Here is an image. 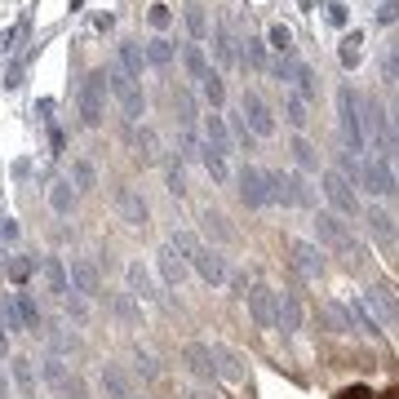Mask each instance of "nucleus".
<instances>
[{
  "label": "nucleus",
  "mask_w": 399,
  "mask_h": 399,
  "mask_svg": "<svg viewBox=\"0 0 399 399\" xmlns=\"http://www.w3.org/2000/svg\"><path fill=\"white\" fill-rule=\"evenodd\" d=\"M200 93H204V102H209L213 111H222V107H226V84H222L217 71H209V76L200 80Z\"/></svg>",
  "instance_id": "31"
},
{
  "label": "nucleus",
  "mask_w": 399,
  "mask_h": 399,
  "mask_svg": "<svg viewBox=\"0 0 399 399\" xmlns=\"http://www.w3.org/2000/svg\"><path fill=\"white\" fill-rule=\"evenodd\" d=\"M182 63H187V71H191V80H204V76H209V58H204L200 45H187V49H182Z\"/></svg>",
  "instance_id": "36"
},
{
  "label": "nucleus",
  "mask_w": 399,
  "mask_h": 399,
  "mask_svg": "<svg viewBox=\"0 0 399 399\" xmlns=\"http://www.w3.org/2000/svg\"><path fill=\"white\" fill-rule=\"evenodd\" d=\"M284 116H288V125H293V129L302 133V129H306V120H311V116H306V98L288 93V98H284Z\"/></svg>",
  "instance_id": "37"
},
{
  "label": "nucleus",
  "mask_w": 399,
  "mask_h": 399,
  "mask_svg": "<svg viewBox=\"0 0 399 399\" xmlns=\"http://www.w3.org/2000/svg\"><path fill=\"white\" fill-rule=\"evenodd\" d=\"M76 102H80V120L89 129H98L102 116H107V71H89V76L80 80Z\"/></svg>",
  "instance_id": "4"
},
{
  "label": "nucleus",
  "mask_w": 399,
  "mask_h": 399,
  "mask_svg": "<svg viewBox=\"0 0 399 399\" xmlns=\"http://www.w3.org/2000/svg\"><path fill=\"white\" fill-rule=\"evenodd\" d=\"M395 111H399V102H395Z\"/></svg>",
  "instance_id": "64"
},
{
  "label": "nucleus",
  "mask_w": 399,
  "mask_h": 399,
  "mask_svg": "<svg viewBox=\"0 0 399 399\" xmlns=\"http://www.w3.org/2000/svg\"><path fill=\"white\" fill-rule=\"evenodd\" d=\"M107 89L116 93V102H120V111H125V120H133V125H138V120L147 116V93H142V84L133 80L129 71L107 67Z\"/></svg>",
  "instance_id": "3"
},
{
  "label": "nucleus",
  "mask_w": 399,
  "mask_h": 399,
  "mask_svg": "<svg viewBox=\"0 0 399 399\" xmlns=\"http://www.w3.org/2000/svg\"><path fill=\"white\" fill-rule=\"evenodd\" d=\"M324 18H329L333 27H346V5H337V0H329V5H324Z\"/></svg>",
  "instance_id": "51"
},
{
  "label": "nucleus",
  "mask_w": 399,
  "mask_h": 399,
  "mask_svg": "<svg viewBox=\"0 0 399 399\" xmlns=\"http://www.w3.org/2000/svg\"><path fill=\"white\" fill-rule=\"evenodd\" d=\"M364 302H368V311H373V320L382 324H391L395 315H399V297H395V288H373V293H364Z\"/></svg>",
  "instance_id": "17"
},
{
  "label": "nucleus",
  "mask_w": 399,
  "mask_h": 399,
  "mask_svg": "<svg viewBox=\"0 0 399 399\" xmlns=\"http://www.w3.org/2000/svg\"><path fill=\"white\" fill-rule=\"evenodd\" d=\"M359 187H364L368 196H395V191H399V178H395L391 160H382V155L359 160Z\"/></svg>",
  "instance_id": "5"
},
{
  "label": "nucleus",
  "mask_w": 399,
  "mask_h": 399,
  "mask_svg": "<svg viewBox=\"0 0 399 399\" xmlns=\"http://www.w3.org/2000/svg\"><path fill=\"white\" fill-rule=\"evenodd\" d=\"M182 359H187V368L196 373V377H204V382H213V377H217V373H213V346L191 342V346L182 350Z\"/></svg>",
  "instance_id": "18"
},
{
  "label": "nucleus",
  "mask_w": 399,
  "mask_h": 399,
  "mask_svg": "<svg viewBox=\"0 0 399 399\" xmlns=\"http://www.w3.org/2000/svg\"><path fill=\"white\" fill-rule=\"evenodd\" d=\"M129 293L133 297H142V302H155V297H160V293H155V284H151V271H147V266H142V262H129Z\"/></svg>",
  "instance_id": "21"
},
{
  "label": "nucleus",
  "mask_w": 399,
  "mask_h": 399,
  "mask_svg": "<svg viewBox=\"0 0 399 399\" xmlns=\"http://www.w3.org/2000/svg\"><path fill=\"white\" fill-rule=\"evenodd\" d=\"M337 58H342V67H359V58H364V36L346 31L342 45H337Z\"/></svg>",
  "instance_id": "29"
},
{
  "label": "nucleus",
  "mask_w": 399,
  "mask_h": 399,
  "mask_svg": "<svg viewBox=\"0 0 399 399\" xmlns=\"http://www.w3.org/2000/svg\"><path fill=\"white\" fill-rule=\"evenodd\" d=\"M244 297H249V315H253V324H258V329H275V297H280V293H271L266 284H253Z\"/></svg>",
  "instance_id": "11"
},
{
  "label": "nucleus",
  "mask_w": 399,
  "mask_h": 399,
  "mask_svg": "<svg viewBox=\"0 0 399 399\" xmlns=\"http://www.w3.org/2000/svg\"><path fill=\"white\" fill-rule=\"evenodd\" d=\"M377 22H382V27H391V22H399V5H395V0H382V9H377Z\"/></svg>",
  "instance_id": "52"
},
{
  "label": "nucleus",
  "mask_w": 399,
  "mask_h": 399,
  "mask_svg": "<svg viewBox=\"0 0 399 399\" xmlns=\"http://www.w3.org/2000/svg\"><path fill=\"white\" fill-rule=\"evenodd\" d=\"M49 147H54V155H63V147H67V142H63V133H58V129H49Z\"/></svg>",
  "instance_id": "59"
},
{
  "label": "nucleus",
  "mask_w": 399,
  "mask_h": 399,
  "mask_svg": "<svg viewBox=\"0 0 399 399\" xmlns=\"http://www.w3.org/2000/svg\"><path fill=\"white\" fill-rule=\"evenodd\" d=\"M31 266H36V262H27V258L9 266V275H14V284H22V280H27V275H31Z\"/></svg>",
  "instance_id": "55"
},
{
  "label": "nucleus",
  "mask_w": 399,
  "mask_h": 399,
  "mask_svg": "<svg viewBox=\"0 0 399 399\" xmlns=\"http://www.w3.org/2000/svg\"><path fill=\"white\" fill-rule=\"evenodd\" d=\"M0 262H5V249H0Z\"/></svg>",
  "instance_id": "62"
},
{
  "label": "nucleus",
  "mask_w": 399,
  "mask_h": 399,
  "mask_svg": "<svg viewBox=\"0 0 399 399\" xmlns=\"http://www.w3.org/2000/svg\"><path fill=\"white\" fill-rule=\"evenodd\" d=\"M382 71H386V80H395V84H399V45H391V49H386Z\"/></svg>",
  "instance_id": "49"
},
{
  "label": "nucleus",
  "mask_w": 399,
  "mask_h": 399,
  "mask_svg": "<svg viewBox=\"0 0 399 399\" xmlns=\"http://www.w3.org/2000/svg\"><path fill=\"white\" fill-rule=\"evenodd\" d=\"M120 71H129L133 80H142V67H147V54L138 49V45H120Z\"/></svg>",
  "instance_id": "32"
},
{
  "label": "nucleus",
  "mask_w": 399,
  "mask_h": 399,
  "mask_svg": "<svg viewBox=\"0 0 399 399\" xmlns=\"http://www.w3.org/2000/svg\"><path fill=\"white\" fill-rule=\"evenodd\" d=\"M133 147H138L142 160H155V155H160V151H155L160 142H155V133H151V129H138V133H133Z\"/></svg>",
  "instance_id": "39"
},
{
  "label": "nucleus",
  "mask_w": 399,
  "mask_h": 399,
  "mask_svg": "<svg viewBox=\"0 0 399 399\" xmlns=\"http://www.w3.org/2000/svg\"><path fill=\"white\" fill-rule=\"evenodd\" d=\"M346 315H350V324H355L359 333H368V337H382V324L373 320V311H368V302H364V297H355V302H350V311H346Z\"/></svg>",
  "instance_id": "25"
},
{
  "label": "nucleus",
  "mask_w": 399,
  "mask_h": 399,
  "mask_svg": "<svg viewBox=\"0 0 399 399\" xmlns=\"http://www.w3.org/2000/svg\"><path fill=\"white\" fill-rule=\"evenodd\" d=\"M169 244H173V249L187 258V266H196L204 284H222V280H226V262L217 258L213 249H204L191 231H173V235H169Z\"/></svg>",
  "instance_id": "1"
},
{
  "label": "nucleus",
  "mask_w": 399,
  "mask_h": 399,
  "mask_svg": "<svg viewBox=\"0 0 399 399\" xmlns=\"http://www.w3.org/2000/svg\"><path fill=\"white\" fill-rule=\"evenodd\" d=\"M9 240H18V222L0 213V244H9Z\"/></svg>",
  "instance_id": "53"
},
{
  "label": "nucleus",
  "mask_w": 399,
  "mask_h": 399,
  "mask_svg": "<svg viewBox=\"0 0 399 399\" xmlns=\"http://www.w3.org/2000/svg\"><path fill=\"white\" fill-rule=\"evenodd\" d=\"M147 22H151L155 31H164L169 22H173V14H169V5H151V14H147Z\"/></svg>",
  "instance_id": "48"
},
{
  "label": "nucleus",
  "mask_w": 399,
  "mask_h": 399,
  "mask_svg": "<svg viewBox=\"0 0 399 399\" xmlns=\"http://www.w3.org/2000/svg\"><path fill=\"white\" fill-rule=\"evenodd\" d=\"M368 231L377 235V244L391 249V244H395V235H399V226H395V217L386 213V209H368Z\"/></svg>",
  "instance_id": "22"
},
{
  "label": "nucleus",
  "mask_w": 399,
  "mask_h": 399,
  "mask_svg": "<svg viewBox=\"0 0 399 399\" xmlns=\"http://www.w3.org/2000/svg\"><path fill=\"white\" fill-rule=\"evenodd\" d=\"M182 22H187L191 40H204V36H209V14H204V5H200V0L182 5Z\"/></svg>",
  "instance_id": "26"
},
{
  "label": "nucleus",
  "mask_w": 399,
  "mask_h": 399,
  "mask_svg": "<svg viewBox=\"0 0 399 399\" xmlns=\"http://www.w3.org/2000/svg\"><path fill=\"white\" fill-rule=\"evenodd\" d=\"M213 373H217V377H226V382H240V377H244L240 359H235L226 346H213Z\"/></svg>",
  "instance_id": "27"
},
{
  "label": "nucleus",
  "mask_w": 399,
  "mask_h": 399,
  "mask_svg": "<svg viewBox=\"0 0 399 399\" xmlns=\"http://www.w3.org/2000/svg\"><path fill=\"white\" fill-rule=\"evenodd\" d=\"M40 271H45V284H49V293H54V297H67V293H71L67 266L58 262V258H45V262H40Z\"/></svg>",
  "instance_id": "23"
},
{
  "label": "nucleus",
  "mask_w": 399,
  "mask_h": 399,
  "mask_svg": "<svg viewBox=\"0 0 399 399\" xmlns=\"http://www.w3.org/2000/svg\"><path fill=\"white\" fill-rule=\"evenodd\" d=\"M204 142H209L213 151H231V129H226V120H222V111H209L204 116Z\"/></svg>",
  "instance_id": "19"
},
{
  "label": "nucleus",
  "mask_w": 399,
  "mask_h": 399,
  "mask_svg": "<svg viewBox=\"0 0 399 399\" xmlns=\"http://www.w3.org/2000/svg\"><path fill=\"white\" fill-rule=\"evenodd\" d=\"M0 399H9V382L5 377H0Z\"/></svg>",
  "instance_id": "61"
},
{
  "label": "nucleus",
  "mask_w": 399,
  "mask_h": 399,
  "mask_svg": "<svg viewBox=\"0 0 399 399\" xmlns=\"http://www.w3.org/2000/svg\"><path fill=\"white\" fill-rule=\"evenodd\" d=\"M275 329H284V333L302 329V297L293 293V288H284V293L275 297Z\"/></svg>",
  "instance_id": "13"
},
{
  "label": "nucleus",
  "mask_w": 399,
  "mask_h": 399,
  "mask_svg": "<svg viewBox=\"0 0 399 399\" xmlns=\"http://www.w3.org/2000/svg\"><path fill=\"white\" fill-rule=\"evenodd\" d=\"M288 253H293L297 275H306V280H320V275H324V258H320L315 244H306V240H293V244H288Z\"/></svg>",
  "instance_id": "14"
},
{
  "label": "nucleus",
  "mask_w": 399,
  "mask_h": 399,
  "mask_svg": "<svg viewBox=\"0 0 399 399\" xmlns=\"http://www.w3.org/2000/svg\"><path fill=\"white\" fill-rule=\"evenodd\" d=\"M315 231H320V244H329V249H337V253H346L350 262H359V244H355L350 226H346L337 213H320V217H315Z\"/></svg>",
  "instance_id": "6"
},
{
  "label": "nucleus",
  "mask_w": 399,
  "mask_h": 399,
  "mask_svg": "<svg viewBox=\"0 0 399 399\" xmlns=\"http://www.w3.org/2000/svg\"><path fill=\"white\" fill-rule=\"evenodd\" d=\"M164 178H169V191H173V196H187V173H182V160H169Z\"/></svg>",
  "instance_id": "40"
},
{
  "label": "nucleus",
  "mask_w": 399,
  "mask_h": 399,
  "mask_svg": "<svg viewBox=\"0 0 399 399\" xmlns=\"http://www.w3.org/2000/svg\"><path fill=\"white\" fill-rule=\"evenodd\" d=\"M155 266H160V280H164L169 288H178V284L187 280V258H182L173 244H164L160 253H155Z\"/></svg>",
  "instance_id": "15"
},
{
  "label": "nucleus",
  "mask_w": 399,
  "mask_h": 399,
  "mask_svg": "<svg viewBox=\"0 0 399 399\" xmlns=\"http://www.w3.org/2000/svg\"><path fill=\"white\" fill-rule=\"evenodd\" d=\"M324 311H329V324H333V329H350V315H346L342 306H333V302H329Z\"/></svg>",
  "instance_id": "54"
},
{
  "label": "nucleus",
  "mask_w": 399,
  "mask_h": 399,
  "mask_svg": "<svg viewBox=\"0 0 399 399\" xmlns=\"http://www.w3.org/2000/svg\"><path fill=\"white\" fill-rule=\"evenodd\" d=\"M337 399H377V395H373L368 386H346V391L337 395Z\"/></svg>",
  "instance_id": "56"
},
{
  "label": "nucleus",
  "mask_w": 399,
  "mask_h": 399,
  "mask_svg": "<svg viewBox=\"0 0 399 399\" xmlns=\"http://www.w3.org/2000/svg\"><path fill=\"white\" fill-rule=\"evenodd\" d=\"M49 209L58 217H71V209H76V187H71V178H54L49 182Z\"/></svg>",
  "instance_id": "20"
},
{
  "label": "nucleus",
  "mask_w": 399,
  "mask_h": 399,
  "mask_svg": "<svg viewBox=\"0 0 399 399\" xmlns=\"http://www.w3.org/2000/svg\"><path fill=\"white\" fill-rule=\"evenodd\" d=\"M204 231H209V235H217V240H231V226H226V217L222 213H204Z\"/></svg>",
  "instance_id": "43"
},
{
  "label": "nucleus",
  "mask_w": 399,
  "mask_h": 399,
  "mask_svg": "<svg viewBox=\"0 0 399 399\" xmlns=\"http://www.w3.org/2000/svg\"><path fill=\"white\" fill-rule=\"evenodd\" d=\"M129 399H138V395H129Z\"/></svg>",
  "instance_id": "63"
},
{
  "label": "nucleus",
  "mask_w": 399,
  "mask_h": 399,
  "mask_svg": "<svg viewBox=\"0 0 399 399\" xmlns=\"http://www.w3.org/2000/svg\"><path fill=\"white\" fill-rule=\"evenodd\" d=\"M0 324H5V329H22L18 306H14V293H9V297H0Z\"/></svg>",
  "instance_id": "45"
},
{
  "label": "nucleus",
  "mask_w": 399,
  "mask_h": 399,
  "mask_svg": "<svg viewBox=\"0 0 399 399\" xmlns=\"http://www.w3.org/2000/svg\"><path fill=\"white\" fill-rule=\"evenodd\" d=\"M293 160H297L302 169H315V147H311V142L302 138V133L293 138Z\"/></svg>",
  "instance_id": "41"
},
{
  "label": "nucleus",
  "mask_w": 399,
  "mask_h": 399,
  "mask_svg": "<svg viewBox=\"0 0 399 399\" xmlns=\"http://www.w3.org/2000/svg\"><path fill=\"white\" fill-rule=\"evenodd\" d=\"M138 373H147V377H155V359H151V355H142V350H138Z\"/></svg>",
  "instance_id": "58"
},
{
  "label": "nucleus",
  "mask_w": 399,
  "mask_h": 399,
  "mask_svg": "<svg viewBox=\"0 0 399 399\" xmlns=\"http://www.w3.org/2000/svg\"><path fill=\"white\" fill-rule=\"evenodd\" d=\"M67 280H71V293H80V297H98V266H93L89 258H71V271H67Z\"/></svg>",
  "instance_id": "12"
},
{
  "label": "nucleus",
  "mask_w": 399,
  "mask_h": 399,
  "mask_svg": "<svg viewBox=\"0 0 399 399\" xmlns=\"http://www.w3.org/2000/svg\"><path fill=\"white\" fill-rule=\"evenodd\" d=\"M240 200H244L249 209H266V204H271L266 169H258V164H244V169H240Z\"/></svg>",
  "instance_id": "10"
},
{
  "label": "nucleus",
  "mask_w": 399,
  "mask_h": 399,
  "mask_svg": "<svg viewBox=\"0 0 399 399\" xmlns=\"http://www.w3.org/2000/svg\"><path fill=\"white\" fill-rule=\"evenodd\" d=\"M337 116H342V142L350 155L368 151V129H364V102H359V93L342 84L337 89Z\"/></svg>",
  "instance_id": "2"
},
{
  "label": "nucleus",
  "mask_w": 399,
  "mask_h": 399,
  "mask_svg": "<svg viewBox=\"0 0 399 399\" xmlns=\"http://www.w3.org/2000/svg\"><path fill=\"white\" fill-rule=\"evenodd\" d=\"M244 63H253V67H266V45L258 40V36H249V40H244Z\"/></svg>",
  "instance_id": "42"
},
{
  "label": "nucleus",
  "mask_w": 399,
  "mask_h": 399,
  "mask_svg": "<svg viewBox=\"0 0 399 399\" xmlns=\"http://www.w3.org/2000/svg\"><path fill=\"white\" fill-rule=\"evenodd\" d=\"M14 306H18V320H22V329H27V333L40 329V306L31 302V293H14Z\"/></svg>",
  "instance_id": "33"
},
{
  "label": "nucleus",
  "mask_w": 399,
  "mask_h": 399,
  "mask_svg": "<svg viewBox=\"0 0 399 399\" xmlns=\"http://www.w3.org/2000/svg\"><path fill=\"white\" fill-rule=\"evenodd\" d=\"M142 54H147V63H151V67H169V63H173V45H169L164 36L147 40V49H142Z\"/></svg>",
  "instance_id": "35"
},
{
  "label": "nucleus",
  "mask_w": 399,
  "mask_h": 399,
  "mask_svg": "<svg viewBox=\"0 0 399 399\" xmlns=\"http://www.w3.org/2000/svg\"><path fill=\"white\" fill-rule=\"evenodd\" d=\"M111 306H116V315L125 320V324H138V311H133V302H129V297H111Z\"/></svg>",
  "instance_id": "50"
},
{
  "label": "nucleus",
  "mask_w": 399,
  "mask_h": 399,
  "mask_svg": "<svg viewBox=\"0 0 399 399\" xmlns=\"http://www.w3.org/2000/svg\"><path fill=\"white\" fill-rule=\"evenodd\" d=\"M200 160H204V169L213 173V182H226V178H231V169H226V155H222V151H213L209 142L200 147Z\"/></svg>",
  "instance_id": "34"
},
{
  "label": "nucleus",
  "mask_w": 399,
  "mask_h": 399,
  "mask_svg": "<svg viewBox=\"0 0 399 399\" xmlns=\"http://www.w3.org/2000/svg\"><path fill=\"white\" fill-rule=\"evenodd\" d=\"M213 58H217V63H222V67H235V36L231 31H226V27H213Z\"/></svg>",
  "instance_id": "28"
},
{
  "label": "nucleus",
  "mask_w": 399,
  "mask_h": 399,
  "mask_svg": "<svg viewBox=\"0 0 399 399\" xmlns=\"http://www.w3.org/2000/svg\"><path fill=\"white\" fill-rule=\"evenodd\" d=\"M324 196H329V204H333L337 217H355V213H359L355 182H350V178H342L337 169H324Z\"/></svg>",
  "instance_id": "7"
},
{
  "label": "nucleus",
  "mask_w": 399,
  "mask_h": 399,
  "mask_svg": "<svg viewBox=\"0 0 399 399\" xmlns=\"http://www.w3.org/2000/svg\"><path fill=\"white\" fill-rule=\"evenodd\" d=\"M271 45H275V49H280V54L288 58V54H293V31H288L284 22H275V27H271Z\"/></svg>",
  "instance_id": "44"
},
{
  "label": "nucleus",
  "mask_w": 399,
  "mask_h": 399,
  "mask_svg": "<svg viewBox=\"0 0 399 399\" xmlns=\"http://www.w3.org/2000/svg\"><path fill=\"white\" fill-rule=\"evenodd\" d=\"M178 125L182 129L196 125V102H191V93H178Z\"/></svg>",
  "instance_id": "46"
},
{
  "label": "nucleus",
  "mask_w": 399,
  "mask_h": 399,
  "mask_svg": "<svg viewBox=\"0 0 399 399\" xmlns=\"http://www.w3.org/2000/svg\"><path fill=\"white\" fill-rule=\"evenodd\" d=\"M116 209H120V217H125L129 226H142V222H147V200H142L133 187H116Z\"/></svg>",
  "instance_id": "16"
},
{
  "label": "nucleus",
  "mask_w": 399,
  "mask_h": 399,
  "mask_svg": "<svg viewBox=\"0 0 399 399\" xmlns=\"http://www.w3.org/2000/svg\"><path fill=\"white\" fill-rule=\"evenodd\" d=\"M5 355H9V333L0 329V359H5Z\"/></svg>",
  "instance_id": "60"
},
{
  "label": "nucleus",
  "mask_w": 399,
  "mask_h": 399,
  "mask_svg": "<svg viewBox=\"0 0 399 399\" xmlns=\"http://www.w3.org/2000/svg\"><path fill=\"white\" fill-rule=\"evenodd\" d=\"M71 178H76V191H93V187H98V169H93L89 160L71 164Z\"/></svg>",
  "instance_id": "38"
},
{
  "label": "nucleus",
  "mask_w": 399,
  "mask_h": 399,
  "mask_svg": "<svg viewBox=\"0 0 399 399\" xmlns=\"http://www.w3.org/2000/svg\"><path fill=\"white\" fill-rule=\"evenodd\" d=\"M22 36H27V22H18V27L0 31V54H9V49H14V40H22Z\"/></svg>",
  "instance_id": "47"
},
{
  "label": "nucleus",
  "mask_w": 399,
  "mask_h": 399,
  "mask_svg": "<svg viewBox=\"0 0 399 399\" xmlns=\"http://www.w3.org/2000/svg\"><path fill=\"white\" fill-rule=\"evenodd\" d=\"M9 364H14V386L27 399H36V359H27V355H14L9 359Z\"/></svg>",
  "instance_id": "24"
},
{
  "label": "nucleus",
  "mask_w": 399,
  "mask_h": 399,
  "mask_svg": "<svg viewBox=\"0 0 399 399\" xmlns=\"http://www.w3.org/2000/svg\"><path fill=\"white\" fill-rule=\"evenodd\" d=\"M102 391L111 395V399H129V395H133L129 382H125V368H120V364H107V368H102Z\"/></svg>",
  "instance_id": "30"
},
{
  "label": "nucleus",
  "mask_w": 399,
  "mask_h": 399,
  "mask_svg": "<svg viewBox=\"0 0 399 399\" xmlns=\"http://www.w3.org/2000/svg\"><path fill=\"white\" fill-rule=\"evenodd\" d=\"M40 377L49 382V391H54L58 399H80V395H84L80 377H76V373H67V364H63V359H58V355L40 359Z\"/></svg>",
  "instance_id": "9"
},
{
  "label": "nucleus",
  "mask_w": 399,
  "mask_h": 399,
  "mask_svg": "<svg viewBox=\"0 0 399 399\" xmlns=\"http://www.w3.org/2000/svg\"><path fill=\"white\" fill-rule=\"evenodd\" d=\"M18 84H22V63H14V67H9V76H5V89H18Z\"/></svg>",
  "instance_id": "57"
},
{
  "label": "nucleus",
  "mask_w": 399,
  "mask_h": 399,
  "mask_svg": "<svg viewBox=\"0 0 399 399\" xmlns=\"http://www.w3.org/2000/svg\"><path fill=\"white\" fill-rule=\"evenodd\" d=\"M240 116H244V125L253 138H271L275 133V116H271V107H266V98L258 89H244V98H240Z\"/></svg>",
  "instance_id": "8"
}]
</instances>
